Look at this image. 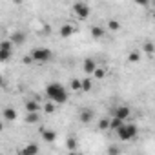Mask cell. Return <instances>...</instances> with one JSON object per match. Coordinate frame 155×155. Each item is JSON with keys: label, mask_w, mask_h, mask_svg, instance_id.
I'll use <instances>...</instances> for the list:
<instances>
[{"label": "cell", "mask_w": 155, "mask_h": 155, "mask_svg": "<svg viewBox=\"0 0 155 155\" xmlns=\"http://www.w3.org/2000/svg\"><path fill=\"white\" fill-rule=\"evenodd\" d=\"M46 97L49 99V101H53L55 104H64V102H68V91H66V88L60 84V82H51V84H48V88H46Z\"/></svg>", "instance_id": "obj_1"}, {"label": "cell", "mask_w": 155, "mask_h": 155, "mask_svg": "<svg viewBox=\"0 0 155 155\" xmlns=\"http://www.w3.org/2000/svg\"><path fill=\"white\" fill-rule=\"evenodd\" d=\"M137 133H139L137 126H135V124H126V122L117 130V137H119L120 140H133V139L137 137Z\"/></svg>", "instance_id": "obj_2"}, {"label": "cell", "mask_w": 155, "mask_h": 155, "mask_svg": "<svg viewBox=\"0 0 155 155\" xmlns=\"http://www.w3.org/2000/svg\"><path fill=\"white\" fill-rule=\"evenodd\" d=\"M29 55H31L33 62H48L53 58V51L48 48H35V49H31Z\"/></svg>", "instance_id": "obj_3"}, {"label": "cell", "mask_w": 155, "mask_h": 155, "mask_svg": "<svg viewBox=\"0 0 155 155\" xmlns=\"http://www.w3.org/2000/svg\"><path fill=\"white\" fill-rule=\"evenodd\" d=\"M73 13H75V17L79 20H86L90 17V6L84 4V2H77L73 6Z\"/></svg>", "instance_id": "obj_4"}, {"label": "cell", "mask_w": 155, "mask_h": 155, "mask_svg": "<svg viewBox=\"0 0 155 155\" xmlns=\"http://www.w3.org/2000/svg\"><path fill=\"white\" fill-rule=\"evenodd\" d=\"M40 135H42V140H44V142H55V140H57V131H55V130L40 128Z\"/></svg>", "instance_id": "obj_5"}, {"label": "cell", "mask_w": 155, "mask_h": 155, "mask_svg": "<svg viewBox=\"0 0 155 155\" xmlns=\"http://www.w3.org/2000/svg\"><path fill=\"white\" fill-rule=\"evenodd\" d=\"M73 33H75V28H73L71 24H62V26H60V29H58L60 38H69Z\"/></svg>", "instance_id": "obj_6"}, {"label": "cell", "mask_w": 155, "mask_h": 155, "mask_svg": "<svg viewBox=\"0 0 155 155\" xmlns=\"http://www.w3.org/2000/svg\"><path fill=\"white\" fill-rule=\"evenodd\" d=\"M24 110H26V111H40V110H42V104H40V101L31 99V101H28V102L24 104Z\"/></svg>", "instance_id": "obj_7"}, {"label": "cell", "mask_w": 155, "mask_h": 155, "mask_svg": "<svg viewBox=\"0 0 155 155\" xmlns=\"http://www.w3.org/2000/svg\"><path fill=\"white\" fill-rule=\"evenodd\" d=\"M130 113H131V111H130V108H128V106H119V108H115V110H113V115H115V117H119V119H122V120H126V119L130 117Z\"/></svg>", "instance_id": "obj_8"}, {"label": "cell", "mask_w": 155, "mask_h": 155, "mask_svg": "<svg viewBox=\"0 0 155 155\" xmlns=\"http://www.w3.org/2000/svg\"><path fill=\"white\" fill-rule=\"evenodd\" d=\"M24 120H26L28 124H38V120H40V111H26Z\"/></svg>", "instance_id": "obj_9"}, {"label": "cell", "mask_w": 155, "mask_h": 155, "mask_svg": "<svg viewBox=\"0 0 155 155\" xmlns=\"http://www.w3.org/2000/svg\"><path fill=\"white\" fill-rule=\"evenodd\" d=\"M9 40H11L15 46H18V44H22V42L26 40V33H24V31H15V33L9 35Z\"/></svg>", "instance_id": "obj_10"}, {"label": "cell", "mask_w": 155, "mask_h": 155, "mask_svg": "<svg viewBox=\"0 0 155 155\" xmlns=\"http://www.w3.org/2000/svg\"><path fill=\"white\" fill-rule=\"evenodd\" d=\"M2 117H4L6 120L13 122V120H17V110H15V108H4V110H2Z\"/></svg>", "instance_id": "obj_11"}, {"label": "cell", "mask_w": 155, "mask_h": 155, "mask_svg": "<svg viewBox=\"0 0 155 155\" xmlns=\"http://www.w3.org/2000/svg\"><path fill=\"white\" fill-rule=\"evenodd\" d=\"M79 119H81V122H82V124H88V122H91V120H93V111H91L90 108H86V110H82V111H81Z\"/></svg>", "instance_id": "obj_12"}, {"label": "cell", "mask_w": 155, "mask_h": 155, "mask_svg": "<svg viewBox=\"0 0 155 155\" xmlns=\"http://www.w3.org/2000/svg\"><path fill=\"white\" fill-rule=\"evenodd\" d=\"M124 122H126V120H122V119H119V117H115V115H113V117L110 119V126H108V130H113V131H117V130H119V128H120Z\"/></svg>", "instance_id": "obj_13"}, {"label": "cell", "mask_w": 155, "mask_h": 155, "mask_svg": "<svg viewBox=\"0 0 155 155\" xmlns=\"http://www.w3.org/2000/svg\"><path fill=\"white\" fill-rule=\"evenodd\" d=\"M95 68H97V62H95L93 58H86V60L82 62V69H84L86 73H93Z\"/></svg>", "instance_id": "obj_14"}, {"label": "cell", "mask_w": 155, "mask_h": 155, "mask_svg": "<svg viewBox=\"0 0 155 155\" xmlns=\"http://www.w3.org/2000/svg\"><path fill=\"white\" fill-rule=\"evenodd\" d=\"M104 33H106V31H104V28H101V26H93V28H91V37H93V38H97V40H99V38H102V37H104Z\"/></svg>", "instance_id": "obj_15"}, {"label": "cell", "mask_w": 155, "mask_h": 155, "mask_svg": "<svg viewBox=\"0 0 155 155\" xmlns=\"http://www.w3.org/2000/svg\"><path fill=\"white\" fill-rule=\"evenodd\" d=\"M128 62H131V64H137V62H140V51H139V49H133V51H130V55H128Z\"/></svg>", "instance_id": "obj_16"}, {"label": "cell", "mask_w": 155, "mask_h": 155, "mask_svg": "<svg viewBox=\"0 0 155 155\" xmlns=\"http://www.w3.org/2000/svg\"><path fill=\"white\" fill-rule=\"evenodd\" d=\"M42 110H44V113H48V115H53V113L57 111V104H55L53 101H49V102H46V104L42 106Z\"/></svg>", "instance_id": "obj_17"}, {"label": "cell", "mask_w": 155, "mask_h": 155, "mask_svg": "<svg viewBox=\"0 0 155 155\" xmlns=\"http://www.w3.org/2000/svg\"><path fill=\"white\" fill-rule=\"evenodd\" d=\"M22 153L24 155H35V153H38V146L37 144H28V146L22 148Z\"/></svg>", "instance_id": "obj_18"}, {"label": "cell", "mask_w": 155, "mask_h": 155, "mask_svg": "<svg viewBox=\"0 0 155 155\" xmlns=\"http://www.w3.org/2000/svg\"><path fill=\"white\" fill-rule=\"evenodd\" d=\"M93 88V81L91 79H82L81 81V91H91Z\"/></svg>", "instance_id": "obj_19"}, {"label": "cell", "mask_w": 155, "mask_h": 155, "mask_svg": "<svg viewBox=\"0 0 155 155\" xmlns=\"http://www.w3.org/2000/svg\"><path fill=\"white\" fill-rule=\"evenodd\" d=\"M91 75L95 77L97 81H102L104 77H106V68H99V66H97V68L93 69V73H91Z\"/></svg>", "instance_id": "obj_20"}, {"label": "cell", "mask_w": 155, "mask_h": 155, "mask_svg": "<svg viewBox=\"0 0 155 155\" xmlns=\"http://www.w3.org/2000/svg\"><path fill=\"white\" fill-rule=\"evenodd\" d=\"M108 29H110V31H119V29H120V22L115 20V18H110V20H108Z\"/></svg>", "instance_id": "obj_21"}, {"label": "cell", "mask_w": 155, "mask_h": 155, "mask_svg": "<svg viewBox=\"0 0 155 155\" xmlns=\"http://www.w3.org/2000/svg\"><path fill=\"white\" fill-rule=\"evenodd\" d=\"M13 42L8 38V40H2V42H0V49H6V51H13Z\"/></svg>", "instance_id": "obj_22"}, {"label": "cell", "mask_w": 155, "mask_h": 155, "mask_svg": "<svg viewBox=\"0 0 155 155\" xmlns=\"http://www.w3.org/2000/svg\"><path fill=\"white\" fill-rule=\"evenodd\" d=\"M69 88L75 91H81V79H71L69 81Z\"/></svg>", "instance_id": "obj_23"}, {"label": "cell", "mask_w": 155, "mask_h": 155, "mask_svg": "<svg viewBox=\"0 0 155 155\" xmlns=\"http://www.w3.org/2000/svg\"><path fill=\"white\" fill-rule=\"evenodd\" d=\"M108 126H110V119H101V120H99V124H97V128H99L101 131H106V130H108Z\"/></svg>", "instance_id": "obj_24"}, {"label": "cell", "mask_w": 155, "mask_h": 155, "mask_svg": "<svg viewBox=\"0 0 155 155\" xmlns=\"http://www.w3.org/2000/svg\"><path fill=\"white\" fill-rule=\"evenodd\" d=\"M11 58V51H6V49H0V62H8Z\"/></svg>", "instance_id": "obj_25"}, {"label": "cell", "mask_w": 155, "mask_h": 155, "mask_svg": "<svg viewBox=\"0 0 155 155\" xmlns=\"http://www.w3.org/2000/svg\"><path fill=\"white\" fill-rule=\"evenodd\" d=\"M66 146H68V150H69V151H75V150H77V139L69 137V139H68V142H66Z\"/></svg>", "instance_id": "obj_26"}, {"label": "cell", "mask_w": 155, "mask_h": 155, "mask_svg": "<svg viewBox=\"0 0 155 155\" xmlns=\"http://www.w3.org/2000/svg\"><path fill=\"white\" fill-rule=\"evenodd\" d=\"M144 53H146L148 57L153 55V44H151V42H146V44H144Z\"/></svg>", "instance_id": "obj_27"}, {"label": "cell", "mask_w": 155, "mask_h": 155, "mask_svg": "<svg viewBox=\"0 0 155 155\" xmlns=\"http://www.w3.org/2000/svg\"><path fill=\"white\" fill-rule=\"evenodd\" d=\"M135 4H137V6H142V8H146V6L150 4V0H135Z\"/></svg>", "instance_id": "obj_28"}, {"label": "cell", "mask_w": 155, "mask_h": 155, "mask_svg": "<svg viewBox=\"0 0 155 155\" xmlns=\"http://www.w3.org/2000/svg\"><path fill=\"white\" fill-rule=\"evenodd\" d=\"M33 62V58H31V55H26L24 58H22V64H31Z\"/></svg>", "instance_id": "obj_29"}, {"label": "cell", "mask_w": 155, "mask_h": 155, "mask_svg": "<svg viewBox=\"0 0 155 155\" xmlns=\"http://www.w3.org/2000/svg\"><path fill=\"white\" fill-rule=\"evenodd\" d=\"M110 153H119V148H115V146H113V148H110Z\"/></svg>", "instance_id": "obj_30"}, {"label": "cell", "mask_w": 155, "mask_h": 155, "mask_svg": "<svg viewBox=\"0 0 155 155\" xmlns=\"http://www.w3.org/2000/svg\"><path fill=\"white\" fill-rule=\"evenodd\" d=\"M13 2H15L17 6H20V4H24V0H13Z\"/></svg>", "instance_id": "obj_31"}, {"label": "cell", "mask_w": 155, "mask_h": 155, "mask_svg": "<svg viewBox=\"0 0 155 155\" xmlns=\"http://www.w3.org/2000/svg\"><path fill=\"white\" fill-rule=\"evenodd\" d=\"M0 131H4V122L0 120Z\"/></svg>", "instance_id": "obj_32"}, {"label": "cell", "mask_w": 155, "mask_h": 155, "mask_svg": "<svg viewBox=\"0 0 155 155\" xmlns=\"http://www.w3.org/2000/svg\"><path fill=\"white\" fill-rule=\"evenodd\" d=\"M0 86H4V79H2V75H0Z\"/></svg>", "instance_id": "obj_33"}]
</instances>
